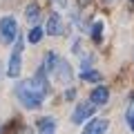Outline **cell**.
<instances>
[{"mask_svg": "<svg viewBox=\"0 0 134 134\" xmlns=\"http://www.w3.org/2000/svg\"><path fill=\"white\" fill-rule=\"evenodd\" d=\"M20 69H23V38H18L16 45H14V52H11V56H9L7 74H9L11 78H16V76H20Z\"/></svg>", "mask_w": 134, "mask_h": 134, "instance_id": "obj_2", "label": "cell"}, {"mask_svg": "<svg viewBox=\"0 0 134 134\" xmlns=\"http://www.w3.org/2000/svg\"><path fill=\"white\" fill-rule=\"evenodd\" d=\"M43 29L40 27H34L31 31H29V43H40V38H43Z\"/></svg>", "mask_w": 134, "mask_h": 134, "instance_id": "obj_14", "label": "cell"}, {"mask_svg": "<svg viewBox=\"0 0 134 134\" xmlns=\"http://www.w3.org/2000/svg\"><path fill=\"white\" fill-rule=\"evenodd\" d=\"M58 60H60V58H58L54 52H49L47 56H45V67H43V69H47V72H54V69H56V65H58Z\"/></svg>", "mask_w": 134, "mask_h": 134, "instance_id": "obj_11", "label": "cell"}, {"mask_svg": "<svg viewBox=\"0 0 134 134\" xmlns=\"http://www.w3.org/2000/svg\"><path fill=\"white\" fill-rule=\"evenodd\" d=\"M45 29H47L49 36H58V34H63V20H60V16H58V14H52Z\"/></svg>", "mask_w": 134, "mask_h": 134, "instance_id": "obj_8", "label": "cell"}, {"mask_svg": "<svg viewBox=\"0 0 134 134\" xmlns=\"http://www.w3.org/2000/svg\"><path fill=\"white\" fill-rule=\"evenodd\" d=\"M47 94H49V85H47V78L43 76V69L34 78L16 85V96H18V100L27 110H38Z\"/></svg>", "mask_w": 134, "mask_h": 134, "instance_id": "obj_1", "label": "cell"}, {"mask_svg": "<svg viewBox=\"0 0 134 134\" xmlns=\"http://www.w3.org/2000/svg\"><path fill=\"white\" fill-rule=\"evenodd\" d=\"M38 134H56V121L52 116H43L38 119Z\"/></svg>", "mask_w": 134, "mask_h": 134, "instance_id": "obj_9", "label": "cell"}, {"mask_svg": "<svg viewBox=\"0 0 134 134\" xmlns=\"http://www.w3.org/2000/svg\"><path fill=\"white\" fill-rule=\"evenodd\" d=\"M132 2H134V0H132Z\"/></svg>", "mask_w": 134, "mask_h": 134, "instance_id": "obj_17", "label": "cell"}, {"mask_svg": "<svg viewBox=\"0 0 134 134\" xmlns=\"http://www.w3.org/2000/svg\"><path fill=\"white\" fill-rule=\"evenodd\" d=\"M94 103L92 100H83V103H78L76 105V110H74V114H72V121L74 123H83L85 119H90L92 114H94Z\"/></svg>", "mask_w": 134, "mask_h": 134, "instance_id": "obj_4", "label": "cell"}, {"mask_svg": "<svg viewBox=\"0 0 134 134\" xmlns=\"http://www.w3.org/2000/svg\"><path fill=\"white\" fill-rule=\"evenodd\" d=\"M90 100L94 103V105H105L107 100H110V90H107V87H94Z\"/></svg>", "mask_w": 134, "mask_h": 134, "instance_id": "obj_7", "label": "cell"}, {"mask_svg": "<svg viewBox=\"0 0 134 134\" xmlns=\"http://www.w3.org/2000/svg\"><path fill=\"white\" fill-rule=\"evenodd\" d=\"M100 36H103V23H100V20H96L94 27H92V38H94L96 43H100Z\"/></svg>", "mask_w": 134, "mask_h": 134, "instance_id": "obj_13", "label": "cell"}, {"mask_svg": "<svg viewBox=\"0 0 134 134\" xmlns=\"http://www.w3.org/2000/svg\"><path fill=\"white\" fill-rule=\"evenodd\" d=\"M54 2H56L58 7H65V5H67V0H54Z\"/></svg>", "mask_w": 134, "mask_h": 134, "instance_id": "obj_16", "label": "cell"}, {"mask_svg": "<svg viewBox=\"0 0 134 134\" xmlns=\"http://www.w3.org/2000/svg\"><path fill=\"white\" fill-rule=\"evenodd\" d=\"M81 78H83V81H90V83H96V81H100V74L94 72V69H83Z\"/></svg>", "mask_w": 134, "mask_h": 134, "instance_id": "obj_12", "label": "cell"}, {"mask_svg": "<svg viewBox=\"0 0 134 134\" xmlns=\"http://www.w3.org/2000/svg\"><path fill=\"white\" fill-rule=\"evenodd\" d=\"M107 132V121L105 119H94L87 123V127L83 130V134H105Z\"/></svg>", "mask_w": 134, "mask_h": 134, "instance_id": "obj_6", "label": "cell"}, {"mask_svg": "<svg viewBox=\"0 0 134 134\" xmlns=\"http://www.w3.org/2000/svg\"><path fill=\"white\" fill-rule=\"evenodd\" d=\"M54 74H56V78H58L60 83H69V81H72V67L67 65V60H63V58L58 60Z\"/></svg>", "mask_w": 134, "mask_h": 134, "instance_id": "obj_5", "label": "cell"}, {"mask_svg": "<svg viewBox=\"0 0 134 134\" xmlns=\"http://www.w3.org/2000/svg\"><path fill=\"white\" fill-rule=\"evenodd\" d=\"M25 16H27L29 23H38V18H40V9H38V5H36V2L27 5V11H25Z\"/></svg>", "mask_w": 134, "mask_h": 134, "instance_id": "obj_10", "label": "cell"}, {"mask_svg": "<svg viewBox=\"0 0 134 134\" xmlns=\"http://www.w3.org/2000/svg\"><path fill=\"white\" fill-rule=\"evenodd\" d=\"M0 36H2L5 43L16 40V36H18V23H16L14 16H5V18L0 20Z\"/></svg>", "mask_w": 134, "mask_h": 134, "instance_id": "obj_3", "label": "cell"}, {"mask_svg": "<svg viewBox=\"0 0 134 134\" xmlns=\"http://www.w3.org/2000/svg\"><path fill=\"white\" fill-rule=\"evenodd\" d=\"M125 121H127L130 130H132V132H134V107H132V110L127 112V114H125Z\"/></svg>", "mask_w": 134, "mask_h": 134, "instance_id": "obj_15", "label": "cell"}]
</instances>
